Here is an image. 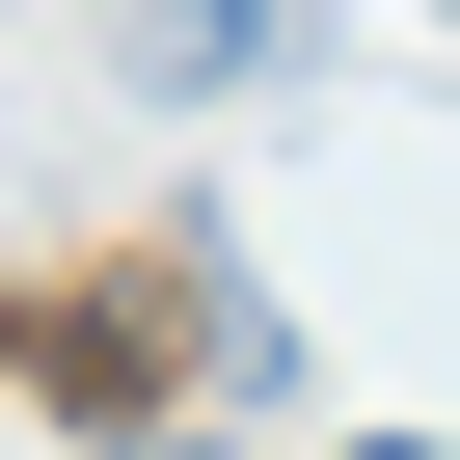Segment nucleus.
Segmentation results:
<instances>
[{
	"label": "nucleus",
	"instance_id": "f257e3e1",
	"mask_svg": "<svg viewBox=\"0 0 460 460\" xmlns=\"http://www.w3.org/2000/svg\"><path fill=\"white\" fill-rule=\"evenodd\" d=\"M136 82H190V109L271 82V0H136Z\"/></svg>",
	"mask_w": 460,
	"mask_h": 460
}]
</instances>
